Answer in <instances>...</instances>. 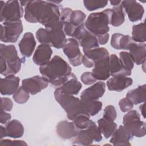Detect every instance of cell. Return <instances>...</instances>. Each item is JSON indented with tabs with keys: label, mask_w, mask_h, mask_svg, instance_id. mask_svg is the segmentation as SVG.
Here are the masks:
<instances>
[{
	"label": "cell",
	"mask_w": 146,
	"mask_h": 146,
	"mask_svg": "<svg viewBox=\"0 0 146 146\" xmlns=\"http://www.w3.org/2000/svg\"><path fill=\"white\" fill-rule=\"evenodd\" d=\"M102 140V133L95 123L93 121L87 129L80 130L72 139L73 145H91L94 141L99 142Z\"/></svg>",
	"instance_id": "obj_7"
},
{
	"label": "cell",
	"mask_w": 146,
	"mask_h": 146,
	"mask_svg": "<svg viewBox=\"0 0 146 146\" xmlns=\"http://www.w3.org/2000/svg\"><path fill=\"white\" fill-rule=\"evenodd\" d=\"M119 106L120 110L123 112H128L133 107V103L127 98H124L119 102Z\"/></svg>",
	"instance_id": "obj_40"
},
{
	"label": "cell",
	"mask_w": 146,
	"mask_h": 146,
	"mask_svg": "<svg viewBox=\"0 0 146 146\" xmlns=\"http://www.w3.org/2000/svg\"><path fill=\"white\" fill-rule=\"evenodd\" d=\"M129 53L135 63L137 65L145 64L146 58V44L133 42L129 48Z\"/></svg>",
	"instance_id": "obj_20"
},
{
	"label": "cell",
	"mask_w": 146,
	"mask_h": 146,
	"mask_svg": "<svg viewBox=\"0 0 146 146\" xmlns=\"http://www.w3.org/2000/svg\"><path fill=\"white\" fill-rule=\"evenodd\" d=\"M133 83L132 78L127 76L113 77L107 82V86L110 91L121 92Z\"/></svg>",
	"instance_id": "obj_22"
},
{
	"label": "cell",
	"mask_w": 146,
	"mask_h": 146,
	"mask_svg": "<svg viewBox=\"0 0 146 146\" xmlns=\"http://www.w3.org/2000/svg\"><path fill=\"white\" fill-rule=\"evenodd\" d=\"M79 129L76 128L74 123L67 120H63L56 125V131L58 135L63 139H70L77 136Z\"/></svg>",
	"instance_id": "obj_16"
},
{
	"label": "cell",
	"mask_w": 146,
	"mask_h": 146,
	"mask_svg": "<svg viewBox=\"0 0 146 146\" xmlns=\"http://www.w3.org/2000/svg\"><path fill=\"white\" fill-rule=\"evenodd\" d=\"M110 25L114 27L121 26L125 21V15L121 4L110 9Z\"/></svg>",
	"instance_id": "obj_28"
},
{
	"label": "cell",
	"mask_w": 146,
	"mask_h": 146,
	"mask_svg": "<svg viewBox=\"0 0 146 146\" xmlns=\"http://www.w3.org/2000/svg\"><path fill=\"white\" fill-rule=\"evenodd\" d=\"M109 62L110 75L112 76H128L131 75L132 71L124 67L120 59L116 54H111L110 56Z\"/></svg>",
	"instance_id": "obj_21"
},
{
	"label": "cell",
	"mask_w": 146,
	"mask_h": 146,
	"mask_svg": "<svg viewBox=\"0 0 146 146\" xmlns=\"http://www.w3.org/2000/svg\"><path fill=\"white\" fill-rule=\"evenodd\" d=\"M71 67L63 58L55 55L46 64L40 66L39 72L52 86L59 87L71 74Z\"/></svg>",
	"instance_id": "obj_2"
},
{
	"label": "cell",
	"mask_w": 146,
	"mask_h": 146,
	"mask_svg": "<svg viewBox=\"0 0 146 146\" xmlns=\"http://www.w3.org/2000/svg\"><path fill=\"white\" fill-rule=\"evenodd\" d=\"M11 118V116L10 113H7L5 111L1 110V119L0 121L1 124H6L9 122Z\"/></svg>",
	"instance_id": "obj_45"
},
{
	"label": "cell",
	"mask_w": 146,
	"mask_h": 146,
	"mask_svg": "<svg viewBox=\"0 0 146 146\" xmlns=\"http://www.w3.org/2000/svg\"><path fill=\"white\" fill-rule=\"evenodd\" d=\"M145 103H144L143 104H141L140 106V107H139V108H140V112H141V115H143V116L144 117V118H145V110H144V107H145Z\"/></svg>",
	"instance_id": "obj_49"
},
{
	"label": "cell",
	"mask_w": 146,
	"mask_h": 146,
	"mask_svg": "<svg viewBox=\"0 0 146 146\" xmlns=\"http://www.w3.org/2000/svg\"><path fill=\"white\" fill-rule=\"evenodd\" d=\"M132 137L129 131L125 126L121 125L113 132L110 142L113 145H131L129 140Z\"/></svg>",
	"instance_id": "obj_17"
},
{
	"label": "cell",
	"mask_w": 146,
	"mask_h": 146,
	"mask_svg": "<svg viewBox=\"0 0 146 146\" xmlns=\"http://www.w3.org/2000/svg\"><path fill=\"white\" fill-rule=\"evenodd\" d=\"M13 106L12 100L8 98H1V110L5 111H10Z\"/></svg>",
	"instance_id": "obj_44"
},
{
	"label": "cell",
	"mask_w": 146,
	"mask_h": 146,
	"mask_svg": "<svg viewBox=\"0 0 146 146\" xmlns=\"http://www.w3.org/2000/svg\"><path fill=\"white\" fill-rule=\"evenodd\" d=\"M84 55L89 59L94 64L102 59L110 56L107 50L104 47H98L90 50H83Z\"/></svg>",
	"instance_id": "obj_29"
},
{
	"label": "cell",
	"mask_w": 146,
	"mask_h": 146,
	"mask_svg": "<svg viewBox=\"0 0 146 146\" xmlns=\"http://www.w3.org/2000/svg\"><path fill=\"white\" fill-rule=\"evenodd\" d=\"M60 7L51 1H28L25 6V20L30 23H40L48 30L63 29L60 19Z\"/></svg>",
	"instance_id": "obj_1"
},
{
	"label": "cell",
	"mask_w": 146,
	"mask_h": 146,
	"mask_svg": "<svg viewBox=\"0 0 146 146\" xmlns=\"http://www.w3.org/2000/svg\"><path fill=\"white\" fill-rule=\"evenodd\" d=\"M106 91V84L99 81L84 90L80 94L81 100H98L102 98Z\"/></svg>",
	"instance_id": "obj_13"
},
{
	"label": "cell",
	"mask_w": 146,
	"mask_h": 146,
	"mask_svg": "<svg viewBox=\"0 0 146 146\" xmlns=\"http://www.w3.org/2000/svg\"><path fill=\"white\" fill-rule=\"evenodd\" d=\"M145 91L146 85L144 84L138 86L136 88L129 90L126 94V98H128L133 104L145 103Z\"/></svg>",
	"instance_id": "obj_27"
},
{
	"label": "cell",
	"mask_w": 146,
	"mask_h": 146,
	"mask_svg": "<svg viewBox=\"0 0 146 146\" xmlns=\"http://www.w3.org/2000/svg\"><path fill=\"white\" fill-rule=\"evenodd\" d=\"M123 123L133 136L144 137L146 134L145 123L140 120V115L136 110H130L123 119Z\"/></svg>",
	"instance_id": "obj_5"
},
{
	"label": "cell",
	"mask_w": 146,
	"mask_h": 146,
	"mask_svg": "<svg viewBox=\"0 0 146 146\" xmlns=\"http://www.w3.org/2000/svg\"><path fill=\"white\" fill-rule=\"evenodd\" d=\"M72 12V9L70 8H68V7H65V8L61 9L60 19L63 24L66 22H70V15H71V14Z\"/></svg>",
	"instance_id": "obj_42"
},
{
	"label": "cell",
	"mask_w": 146,
	"mask_h": 146,
	"mask_svg": "<svg viewBox=\"0 0 146 146\" xmlns=\"http://www.w3.org/2000/svg\"><path fill=\"white\" fill-rule=\"evenodd\" d=\"M110 2L112 6H116L120 5V3H121V1H110Z\"/></svg>",
	"instance_id": "obj_50"
},
{
	"label": "cell",
	"mask_w": 146,
	"mask_h": 146,
	"mask_svg": "<svg viewBox=\"0 0 146 146\" xmlns=\"http://www.w3.org/2000/svg\"><path fill=\"white\" fill-rule=\"evenodd\" d=\"M54 97L56 102L64 110L69 120L73 121L80 115L90 116L82 107L80 99L73 95L64 93L60 87H58L55 90Z\"/></svg>",
	"instance_id": "obj_3"
},
{
	"label": "cell",
	"mask_w": 146,
	"mask_h": 146,
	"mask_svg": "<svg viewBox=\"0 0 146 146\" xmlns=\"http://www.w3.org/2000/svg\"><path fill=\"white\" fill-rule=\"evenodd\" d=\"M18 46L20 52L23 56H31L36 46V41L33 34L30 32L25 33L19 42Z\"/></svg>",
	"instance_id": "obj_19"
},
{
	"label": "cell",
	"mask_w": 146,
	"mask_h": 146,
	"mask_svg": "<svg viewBox=\"0 0 146 146\" xmlns=\"http://www.w3.org/2000/svg\"><path fill=\"white\" fill-rule=\"evenodd\" d=\"M110 24V9L90 14L85 21L86 29L96 37L108 33Z\"/></svg>",
	"instance_id": "obj_4"
},
{
	"label": "cell",
	"mask_w": 146,
	"mask_h": 146,
	"mask_svg": "<svg viewBox=\"0 0 146 146\" xmlns=\"http://www.w3.org/2000/svg\"><path fill=\"white\" fill-rule=\"evenodd\" d=\"M0 5V21L1 23L18 21L22 17L23 9L19 1L14 0L7 1L5 2L1 1Z\"/></svg>",
	"instance_id": "obj_6"
},
{
	"label": "cell",
	"mask_w": 146,
	"mask_h": 146,
	"mask_svg": "<svg viewBox=\"0 0 146 146\" xmlns=\"http://www.w3.org/2000/svg\"><path fill=\"white\" fill-rule=\"evenodd\" d=\"M117 117V113L114 106H107L104 110L103 117L111 121H114Z\"/></svg>",
	"instance_id": "obj_39"
},
{
	"label": "cell",
	"mask_w": 146,
	"mask_h": 146,
	"mask_svg": "<svg viewBox=\"0 0 146 146\" xmlns=\"http://www.w3.org/2000/svg\"><path fill=\"white\" fill-rule=\"evenodd\" d=\"M48 80L44 76L36 75L22 80V87L29 94L35 95L47 88Z\"/></svg>",
	"instance_id": "obj_10"
},
{
	"label": "cell",
	"mask_w": 146,
	"mask_h": 146,
	"mask_svg": "<svg viewBox=\"0 0 146 146\" xmlns=\"http://www.w3.org/2000/svg\"><path fill=\"white\" fill-rule=\"evenodd\" d=\"M110 56L100 60L94 63L92 74L96 80H105L110 76Z\"/></svg>",
	"instance_id": "obj_18"
},
{
	"label": "cell",
	"mask_w": 146,
	"mask_h": 146,
	"mask_svg": "<svg viewBox=\"0 0 146 146\" xmlns=\"http://www.w3.org/2000/svg\"><path fill=\"white\" fill-rule=\"evenodd\" d=\"M81 106L83 109L90 116H95L98 114L102 108V102L98 100H81Z\"/></svg>",
	"instance_id": "obj_32"
},
{
	"label": "cell",
	"mask_w": 146,
	"mask_h": 146,
	"mask_svg": "<svg viewBox=\"0 0 146 146\" xmlns=\"http://www.w3.org/2000/svg\"><path fill=\"white\" fill-rule=\"evenodd\" d=\"M82 63L87 68H92L94 67V64L93 62H92L89 59H88L86 56L83 55L82 56Z\"/></svg>",
	"instance_id": "obj_47"
},
{
	"label": "cell",
	"mask_w": 146,
	"mask_h": 146,
	"mask_svg": "<svg viewBox=\"0 0 146 146\" xmlns=\"http://www.w3.org/2000/svg\"><path fill=\"white\" fill-rule=\"evenodd\" d=\"M23 30L21 20L3 22L1 25V38L2 42L15 43Z\"/></svg>",
	"instance_id": "obj_8"
},
{
	"label": "cell",
	"mask_w": 146,
	"mask_h": 146,
	"mask_svg": "<svg viewBox=\"0 0 146 146\" xmlns=\"http://www.w3.org/2000/svg\"><path fill=\"white\" fill-rule=\"evenodd\" d=\"M98 124L101 133L106 139L110 138L117 128L116 123L104 117L98 120Z\"/></svg>",
	"instance_id": "obj_30"
},
{
	"label": "cell",
	"mask_w": 146,
	"mask_h": 146,
	"mask_svg": "<svg viewBox=\"0 0 146 146\" xmlns=\"http://www.w3.org/2000/svg\"><path fill=\"white\" fill-rule=\"evenodd\" d=\"M66 41V34L63 29L47 30L45 44L56 48H62L65 45Z\"/></svg>",
	"instance_id": "obj_12"
},
{
	"label": "cell",
	"mask_w": 146,
	"mask_h": 146,
	"mask_svg": "<svg viewBox=\"0 0 146 146\" xmlns=\"http://www.w3.org/2000/svg\"><path fill=\"white\" fill-rule=\"evenodd\" d=\"M121 5L126 12L130 21L134 22L141 19L144 10L143 6L135 0L121 1Z\"/></svg>",
	"instance_id": "obj_11"
},
{
	"label": "cell",
	"mask_w": 146,
	"mask_h": 146,
	"mask_svg": "<svg viewBox=\"0 0 146 146\" xmlns=\"http://www.w3.org/2000/svg\"><path fill=\"white\" fill-rule=\"evenodd\" d=\"M82 87V84L78 80L76 75L71 72L67 80L59 87L64 93L74 95L79 93Z\"/></svg>",
	"instance_id": "obj_23"
},
{
	"label": "cell",
	"mask_w": 146,
	"mask_h": 146,
	"mask_svg": "<svg viewBox=\"0 0 146 146\" xmlns=\"http://www.w3.org/2000/svg\"><path fill=\"white\" fill-rule=\"evenodd\" d=\"M14 100L18 104H23L26 103L29 98V93L26 91L22 86L19 87L18 90L13 94Z\"/></svg>",
	"instance_id": "obj_36"
},
{
	"label": "cell",
	"mask_w": 146,
	"mask_h": 146,
	"mask_svg": "<svg viewBox=\"0 0 146 146\" xmlns=\"http://www.w3.org/2000/svg\"><path fill=\"white\" fill-rule=\"evenodd\" d=\"M7 136L17 139L21 137L24 133V127L18 120H12L6 124Z\"/></svg>",
	"instance_id": "obj_25"
},
{
	"label": "cell",
	"mask_w": 146,
	"mask_h": 146,
	"mask_svg": "<svg viewBox=\"0 0 146 146\" xmlns=\"http://www.w3.org/2000/svg\"><path fill=\"white\" fill-rule=\"evenodd\" d=\"M80 80L86 85L92 84L96 81V79L94 76L92 72L89 71L83 73L80 76Z\"/></svg>",
	"instance_id": "obj_41"
},
{
	"label": "cell",
	"mask_w": 146,
	"mask_h": 146,
	"mask_svg": "<svg viewBox=\"0 0 146 146\" xmlns=\"http://www.w3.org/2000/svg\"><path fill=\"white\" fill-rule=\"evenodd\" d=\"M52 54V50L50 46L46 44H40L37 47L34 54L33 60L36 65L44 66L50 61Z\"/></svg>",
	"instance_id": "obj_15"
},
{
	"label": "cell",
	"mask_w": 146,
	"mask_h": 146,
	"mask_svg": "<svg viewBox=\"0 0 146 146\" xmlns=\"http://www.w3.org/2000/svg\"><path fill=\"white\" fill-rule=\"evenodd\" d=\"M78 42L79 44L83 47V50H90L99 47L96 37L88 30Z\"/></svg>",
	"instance_id": "obj_31"
},
{
	"label": "cell",
	"mask_w": 146,
	"mask_h": 146,
	"mask_svg": "<svg viewBox=\"0 0 146 146\" xmlns=\"http://www.w3.org/2000/svg\"><path fill=\"white\" fill-rule=\"evenodd\" d=\"M6 136H7L6 128L1 125L0 126V139H2Z\"/></svg>",
	"instance_id": "obj_48"
},
{
	"label": "cell",
	"mask_w": 146,
	"mask_h": 146,
	"mask_svg": "<svg viewBox=\"0 0 146 146\" xmlns=\"http://www.w3.org/2000/svg\"><path fill=\"white\" fill-rule=\"evenodd\" d=\"M98 43L99 44H105L107 43L108 39H109V34L108 33H107L106 34L99 36L96 37Z\"/></svg>",
	"instance_id": "obj_46"
},
{
	"label": "cell",
	"mask_w": 146,
	"mask_h": 146,
	"mask_svg": "<svg viewBox=\"0 0 146 146\" xmlns=\"http://www.w3.org/2000/svg\"><path fill=\"white\" fill-rule=\"evenodd\" d=\"M86 18V15L82 11L74 10L71 14L70 22L75 27H78L84 23Z\"/></svg>",
	"instance_id": "obj_35"
},
{
	"label": "cell",
	"mask_w": 146,
	"mask_h": 146,
	"mask_svg": "<svg viewBox=\"0 0 146 146\" xmlns=\"http://www.w3.org/2000/svg\"><path fill=\"white\" fill-rule=\"evenodd\" d=\"M108 3L107 1H83L84 7L90 11L103 8L107 6Z\"/></svg>",
	"instance_id": "obj_37"
},
{
	"label": "cell",
	"mask_w": 146,
	"mask_h": 146,
	"mask_svg": "<svg viewBox=\"0 0 146 146\" xmlns=\"http://www.w3.org/2000/svg\"><path fill=\"white\" fill-rule=\"evenodd\" d=\"M131 37L128 35L121 33H114L111 39V46L116 50H128L131 44L133 42Z\"/></svg>",
	"instance_id": "obj_24"
},
{
	"label": "cell",
	"mask_w": 146,
	"mask_h": 146,
	"mask_svg": "<svg viewBox=\"0 0 146 146\" xmlns=\"http://www.w3.org/2000/svg\"><path fill=\"white\" fill-rule=\"evenodd\" d=\"M120 60L124 67L128 70L132 71L134 67V62L128 52L121 51L119 53Z\"/></svg>",
	"instance_id": "obj_38"
},
{
	"label": "cell",
	"mask_w": 146,
	"mask_h": 146,
	"mask_svg": "<svg viewBox=\"0 0 146 146\" xmlns=\"http://www.w3.org/2000/svg\"><path fill=\"white\" fill-rule=\"evenodd\" d=\"M20 78L14 75L5 76V78H1L0 91L3 95H13L19 87Z\"/></svg>",
	"instance_id": "obj_14"
},
{
	"label": "cell",
	"mask_w": 146,
	"mask_h": 146,
	"mask_svg": "<svg viewBox=\"0 0 146 146\" xmlns=\"http://www.w3.org/2000/svg\"><path fill=\"white\" fill-rule=\"evenodd\" d=\"M0 58H3L6 63L14 62L19 58L15 46H6L3 44H1L0 46Z\"/></svg>",
	"instance_id": "obj_26"
},
{
	"label": "cell",
	"mask_w": 146,
	"mask_h": 146,
	"mask_svg": "<svg viewBox=\"0 0 146 146\" xmlns=\"http://www.w3.org/2000/svg\"><path fill=\"white\" fill-rule=\"evenodd\" d=\"M131 38L135 42L144 43L145 42V30L144 22L133 26Z\"/></svg>",
	"instance_id": "obj_33"
},
{
	"label": "cell",
	"mask_w": 146,
	"mask_h": 146,
	"mask_svg": "<svg viewBox=\"0 0 146 146\" xmlns=\"http://www.w3.org/2000/svg\"><path fill=\"white\" fill-rule=\"evenodd\" d=\"M62 48L70 63L73 66L77 67L82 63L83 55L79 48V43L76 39L72 38L67 39L65 45Z\"/></svg>",
	"instance_id": "obj_9"
},
{
	"label": "cell",
	"mask_w": 146,
	"mask_h": 146,
	"mask_svg": "<svg viewBox=\"0 0 146 146\" xmlns=\"http://www.w3.org/2000/svg\"><path fill=\"white\" fill-rule=\"evenodd\" d=\"M90 116L86 115H80L78 116L72 121L75 125L79 130L87 129L93 122L90 119Z\"/></svg>",
	"instance_id": "obj_34"
},
{
	"label": "cell",
	"mask_w": 146,
	"mask_h": 146,
	"mask_svg": "<svg viewBox=\"0 0 146 146\" xmlns=\"http://www.w3.org/2000/svg\"><path fill=\"white\" fill-rule=\"evenodd\" d=\"M0 145H27L23 140H11L10 139H1Z\"/></svg>",
	"instance_id": "obj_43"
}]
</instances>
